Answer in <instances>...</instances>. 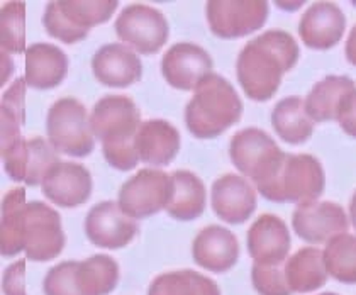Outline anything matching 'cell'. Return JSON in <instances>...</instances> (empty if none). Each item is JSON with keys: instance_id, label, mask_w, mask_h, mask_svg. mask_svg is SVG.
I'll use <instances>...</instances> for the list:
<instances>
[{"instance_id": "43", "label": "cell", "mask_w": 356, "mask_h": 295, "mask_svg": "<svg viewBox=\"0 0 356 295\" xmlns=\"http://www.w3.org/2000/svg\"><path fill=\"white\" fill-rule=\"evenodd\" d=\"M353 6H355V7H356V2H355V3H353Z\"/></svg>"}, {"instance_id": "8", "label": "cell", "mask_w": 356, "mask_h": 295, "mask_svg": "<svg viewBox=\"0 0 356 295\" xmlns=\"http://www.w3.org/2000/svg\"><path fill=\"white\" fill-rule=\"evenodd\" d=\"M139 109L126 95H106L90 112L92 133L104 148L133 145L141 126Z\"/></svg>"}, {"instance_id": "2", "label": "cell", "mask_w": 356, "mask_h": 295, "mask_svg": "<svg viewBox=\"0 0 356 295\" xmlns=\"http://www.w3.org/2000/svg\"><path fill=\"white\" fill-rule=\"evenodd\" d=\"M243 115V100L229 80L211 73L197 85L185 107V126L199 139L226 133Z\"/></svg>"}, {"instance_id": "26", "label": "cell", "mask_w": 356, "mask_h": 295, "mask_svg": "<svg viewBox=\"0 0 356 295\" xmlns=\"http://www.w3.org/2000/svg\"><path fill=\"white\" fill-rule=\"evenodd\" d=\"M173 196L166 207V214L177 221H195L204 214L207 205V190L204 182L188 170L172 173Z\"/></svg>"}, {"instance_id": "11", "label": "cell", "mask_w": 356, "mask_h": 295, "mask_svg": "<svg viewBox=\"0 0 356 295\" xmlns=\"http://www.w3.org/2000/svg\"><path fill=\"white\" fill-rule=\"evenodd\" d=\"M65 248L61 216L46 202L33 200L24 209V255L33 262L55 260Z\"/></svg>"}, {"instance_id": "12", "label": "cell", "mask_w": 356, "mask_h": 295, "mask_svg": "<svg viewBox=\"0 0 356 295\" xmlns=\"http://www.w3.org/2000/svg\"><path fill=\"white\" fill-rule=\"evenodd\" d=\"M85 236L94 246L121 250L138 236V221L122 211L114 200L95 204L85 216Z\"/></svg>"}, {"instance_id": "17", "label": "cell", "mask_w": 356, "mask_h": 295, "mask_svg": "<svg viewBox=\"0 0 356 295\" xmlns=\"http://www.w3.org/2000/svg\"><path fill=\"white\" fill-rule=\"evenodd\" d=\"M94 182L82 163L58 161L41 184V192L60 207H79L90 199Z\"/></svg>"}, {"instance_id": "33", "label": "cell", "mask_w": 356, "mask_h": 295, "mask_svg": "<svg viewBox=\"0 0 356 295\" xmlns=\"http://www.w3.org/2000/svg\"><path fill=\"white\" fill-rule=\"evenodd\" d=\"M60 161L58 151L51 143L44 138L28 139V150H26L24 160V182L22 184L29 187L41 185L49 170Z\"/></svg>"}, {"instance_id": "40", "label": "cell", "mask_w": 356, "mask_h": 295, "mask_svg": "<svg viewBox=\"0 0 356 295\" xmlns=\"http://www.w3.org/2000/svg\"><path fill=\"white\" fill-rule=\"evenodd\" d=\"M348 217H350V224L353 226V229L356 231V190L350 200V207H348Z\"/></svg>"}, {"instance_id": "35", "label": "cell", "mask_w": 356, "mask_h": 295, "mask_svg": "<svg viewBox=\"0 0 356 295\" xmlns=\"http://www.w3.org/2000/svg\"><path fill=\"white\" fill-rule=\"evenodd\" d=\"M44 295H82L75 282V262H61L51 266L42 280Z\"/></svg>"}, {"instance_id": "37", "label": "cell", "mask_w": 356, "mask_h": 295, "mask_svg": "<svg viewBox=\"0 0 356 295\" xmlns=\"http://www.w3.org/2000/svg\"><path fill=\"white\" fill-rule=\"evenodd\" d=\"M336 121L344 133L356 139V88L343 99Z\"/></svg>"}, {"instance_id": "5", "label": "cell", "mask_w": 356, "mask_h": 295, "mask_svg": "<svg viewBox=\"0 0 356 295\" xmlns=\"http://www.w3.org/2000/svg\"><path fill=\"white\" fill-rule=\"evenodd\" d=\"M229 158L243 177L258 185L280 175L287 153L268 133L258 127H246L231 138Z\"/></svg>"}, {"instance_id": "38", "label": "cell", "mask_w": 356, "mask_h": 295, "mask_svg": "<svg viewBox=\"0 0 356 295\" xmlns=\"http://www.w3.org/2000/svg\"><path fill=\"white\" fill-rule=\"evenodd\" d=\"M344 54H346V60L356 67V24L348 34L346 45H344Z\"/></svg>"}, {"instance_id": "19", "label": "cell", "mask_w": 356, "mask_h": 295, "mask_svg": "<svg viewBox=\"0 0 356 295\" xmlns=\"http://www.w3.org/2000/svg\"><path fill=\"white\" fill-rule=\"evenodd\" d=\"M346 33V15L336 3L316 2L302 14L299 36L307 48L327 51L343 40Z\"/></svg>"}, {"instance_id": "21", "label": "cell", "mask_w": 356, "mask_h": 295, "mask_svg": "<svg viewBox=\"0 0 356 295\" xmlns=\"http://www.w3.org/2000/svg\"><path fill=\"white\" fill-rule=\"evenodd\" d=\"M24 80L34 90H51L68 75L67 53L49 42H34L26 49Z\"/></svg>"}, {"instance_id": "23", "label": "cell", "mask_w": 356, "mask_h": 295, "mask_svg": "<svg viewBox=\"0 0 356 295\" xmlns=\"http://www.w3.org/2000/svg\"><path fill=\"white\" fill-rule=\"evenodd\" d=\"M284 270L293 294L316 292L326 285L329 278L323 250L316 246L300 248L299 251L289 256Z\"/></svg>"}, {"instance_id": "1", "label": "cell", "mask_w": 356, "mask_h": 295, "mask_svg": "<svg viewBox=\"0 0 356 295\" xmlns=\"http://www.w3.org/2000/svg\"><path fill=\"white\" fill-rule=\"evenodd\" d=\"M300 58L299 42L282 29H270L248 41L236 60V77L248 99L266 102Z\"/></svg>"}, {"instance_id": "32", "label": "cell", "mask_w": 356, "mask_h": 295, "mask_svg": "<svg viewBox=\"0 0 356 295\" xmlns=\"http://www.w3.org/2000/svg\"><path fill=\"white\" fill-rule=\"evenodd\" d=\"M0 46L2 51L26 53V3L7 2L0 10Z\"/></svg>"}, {"instance_id": "9", "label": "cell", "mask_w": 356, "mask_h": 295, "mask_svg": "<svg viewBox=\"0 0 356 295\" xmlns=\"http://www.w3.org/2000/svg\"><path fill=\"white\" fill-rule=\"evenodd\" d=\"M114 29L124 45L141 54L158 53L170 38V24L163 13L143 3L124 7L115 17Z\"/></svg>"}, {"instance_id": "27", "label": "cell", "mask_w": 356, "mask_h": 295, "mask_svg": "<svg viewBox=\"0 0 356 295\" xmlns=\"http://www.w3.org/2000/svg\"><path fill=\"white\" fill-rule=\"evenodd\" d=\"M26 190L13 189L3 196L0 207V253L3 258L24 253Z\"/></svg>"}, {"instance_id": "22", "label": "cell", "mask_w": 356, "mask_h": 295, "mask_svg": "<svg viewBox=\"0 0 356 295\" xmlns=\"http://www.w3.org/2000/svg\"><path fill=\"white\" fill-rule=\"evenodd\" d=\"M134 145L143 163L166 166L175 160L180 151V133L165 119H148L139 126Z\"/></svg>"}, {"instance_id": "24", "label": "cell", "mask_w": 356, "mask_h": 295, "mask_svg": "<svg viewBox=\"0 0 356 295\" xmlns=\"http://www.w3.org/2000/svg\"><path fill=\"white\" fill-rule=\"evenodd\" d=\"M356 85L350 77L329 75L319 80L304 99L305 111L314 122H331L338 119L343 99L355 90Z\"/></svg>"}, {"instance_id": "16", "label": "cell", "mask_w": 356, "mask_h": 295, "mask_svg": "<svg viewBox=\"0 0 356 295\" xmlns=\"http://www.w3.org/2000/svg\"><path fill=\"white\" fill-rule=\"evenodd\" d=\"M290 229L275 214L260 216L246 232V250L258 265H282L290 256Z\"/></svg>"}, {"instance_id": "7", "label": "cell", "mask_w": 356, "mask_h": 295, "mask_svg": "<svg viewBox=\"0 0 356 295\" xmlns=\"http://www.w3.org/2000/svg\"><path fill=\"white\" fill-rule=\"evenodd\" d=\"M172 196V175L156 168H145L124 182L118 204L127 216L139 221L166 211Z\"/></svg>"}, {"instance_id": "6", "label": "cell", "mask_w": 356, "mask_h": 295, "mask_svg": "<svg viewBox=\"0 0 356 295\" xmlns=\"http://www.w3.org/2000/svg\"><path fill=\"white\" fill-rule=\"evenodd\" d=\"M48 141L61 154L85 158L94 151L95 136L92 133L87 107L73 97L56 100L46 115Z\"/></svg>"}, {"instance_id": "18", "label": "cell", "mask_w": 356, "mask_h": 295, "mask_svg": "<svg viewBox=\"0 0 356 295\" xmlns=\"http://www.w3.org/2000/svg\"><path fill=\"white\" fill-rule=\"evenodd\" d=\"M92 72L106 87L126 88L143 79V63L139 54L129 46L109 42L92 56Z\"/></svg>"}, {"instance_id": "31", "label": "cell", "mask_w": 356, "mask_h": 295, "mask_svg": "<svg viewBox=\"0 0 356 295\" xmlns=\"http://www.w3.org/2000/svg\"><path fill=\"white\" fill-rule=\"evenodd\" d=\"M323 256L329 277L344 285H356V234L334 236L324 244Z\"/></svg>"}, {"instance_id": "25", "label": "cell", "mask_w": 356, "mask_h": 295, "mask_svg": "<svg viewBox=\"0 0 356 295\" xmlns=\"http://www.w3.org/2000/svg\"><path fill=\"white\" fill-rule=\"evenodd\" d=\"M316 122L305 111L304 99L289 95L278 100L272 111V127L275 134L287 145H304L314 134Z\"/></svg>"}, {"instance_id": "28", "label": "cell", "mask_w": 356, "mask_h": 295, "mask_svg": "<svg viewBox=\"0 0 356 295\" xmlns=\"http://www.w3.org/2000/svg\"><path fill=\"white\" fill-rule=\"evenodd\" d=\"M75 282L82 295H109L119 283V265L109 255L75 262Z\"/></svg>"}, {"instance_id": "39", "label": "cell", "mask_w": 356, "mask_h": 295, "mask_svg": "<svg viewBox=\"0 0 356 295\" xmlns=\"http://www.w3.org/2000/svg\"><path fill=\"white\" fill-rule=\"evenodd\" d=\"M14 73V61L10 58V53L2 51V75H0V83L6 85V81L13 77Z\"/></svg>"}, {"instance_id": "41", "label": "cell", "mask_w": 356, "mask_h": 295, "mask_svg": "<svg viewBox=\"0 0 356 295\" xmlns=\"http://www.w3.org/2000/svg\"><path fill=\"white\" fill-rule=\"evenodd\" d=\"M304 6V2H277L278 9L285 10V13H293V10L300 9Z\"/></svg>"}, {"instance_id": "34", "label": "cell", "mask_w": 356, "mask_h": 295, "mask_svg": "<svg viewBox=\"0 0 356 295\" xmlns=\"http://www.w3.org/2000/svg\"><path fill=\"white\" fill-rule=\"evenodd\" d=\"M251 283L260 295H292L285 270L280 265H258L251 266Z\"/></svg>"}, {"instance_id": "3", "label": "cell", "mask_w": 356, "mask_h": 295, "mask_svg": "<svg viewBox=\"0 0 356 295\" xmlns=\"http://www.w3.org/2000/svg\"><path fill=\"white\" fill-rule=\"evenodd\" d=\"M263 199L275 204H305L319 200L326 189V173L312 154H287L280 175L254 185Z\"/></svg>"}, {"instance_id": "30", "label": "cell", "mask_w": 356, "mask_h": 295, "mask_svg": "<svg viewBox=\"0 0 356 295\" xmlns=\"http://www.w3.org/2000/svg\"><path fill=\"white\" fill-rule=\"evenodd\" d=\"M26 83L24 79H17L10 83L2 94V102H0V146L7 148L13 143L22 138L21 127L26 119Z\"/></svg>"}, {"instance_id": "10", "label": "cell", "mask_w": 356, "mask_h": 295, "mask_svg": "<svg viewBox=\"0 0 356 295\" xmlns=\"http://www.w3.org/2000/svg\"><path fill=\"white\" fill-rule=\"evenodd\" d=\"M265 0H211L206 3L209 29L220 40H239L260 31L268 21Z\"/></svg>"}, {"instance_id": "42", "label": "cell", "mask_w": 356, "mask_h": 295, "mask_svg": "<svg viewBox=\"0 0 356 295\" xmlns=\"http://www.w3.org/2000/svg\"><path fill=\"white\" fill-rule=\"evenodd\" d=\"M319 295H339V294H336V292H324V294H319Z\"/></svg>"}, {"instance_id": "4", "label": "cell", "mask_w": 356, "mask_h": 295, "mask_svg": "<svg viewBox=\"0 0 356 295\" xmlns=\"http://www.w3.org/2000/svg\"><path fill=\"white\" fill-rule=\"evenodd\" d=\"M118 7V0H53L42 14V26L51 38L73 45L85 40L92 27L109 21Z\"/></svg>"}, {"instance_id": "13", "label": "cell", "mask_w": 356, "mask_h": 295, "mask_svg": "<svg viewBox=\"0 0 356 295\" xmlns=\"http://www.w3.org/2000/svg\"><path fill=\"white\" fill-rule=\"evenodd\" d=\"M350 226L348 212L336 202H305L292 214L293 232L309 244H326L334 236L348 232Z\"/></svg>"}, {"instance_id": "36", "label": "cell", "mask_w": 356, "mask_h": 295, "mask_svg": "<svg viewBox=\"0 0 356 295\" xmlns=\"http://www.w3.org/2000/svg\"><path fill=\"white\" fill-rule=\"evenodd\" d=\"M26 260L9 265L2 275L3 295H28L26 294Z\"/></svg>"}, {"instance_id": "14", "label": "cell", "mask_w": 356, "mask_h": 295, "mask_svg": "<svg viewBox=\"0 0 356 295\" xmlns=\"http://www.w3.org/2000/svg\"><path fill=\"white\" fill-rule=\"evenodd\" d=\"M212 67L211 54L195 42H177L161 58V75L177 90H195L211 75Z\"/></svg>"}, {"instance_id": "29", "label": "cell", "mask_w": 356, "mask_h": 295, "mask_svg": "<svg viewBox=\"0 0 356 295\" xmlns=\"http://www.w3.org/2000/svg\"><path fill=\"white\" fill-rule=\"evenodd\" d=\"M148 295H220V289L199 271L175 270L158 275L149 283Z\"/></svg>"}, {"instance_id": "15", "label": "cell", "mask_w": 356, "mask_h": 295, "mask_svg": "<svg viewBox=\"0 0 356 295\" xmlns=\"http://www.w3.org/2000/svg\"><path fill=\"white\" fill-rule=\"evenodd\" d=\"M211 205L214 214L226 224H245L258 207L257 187L243 175H222L212 184Z\"/></svg>"}, {"instance_id": "20", "label": "cell", "mask_w": 356, "mask_h": 295, "mask_svg": "<svg viewBox=\"0 0 356 295\" xmlns=\"http://www.w3.org/2000/svg\"><path fill=\"white\" fill-rule=\"evenodd\" d=\"M192 258L200 269L212 273L233 270L239 260V243L231 229L212 224L204 228L192 243Z\"/></svg>"}]
</instances>
